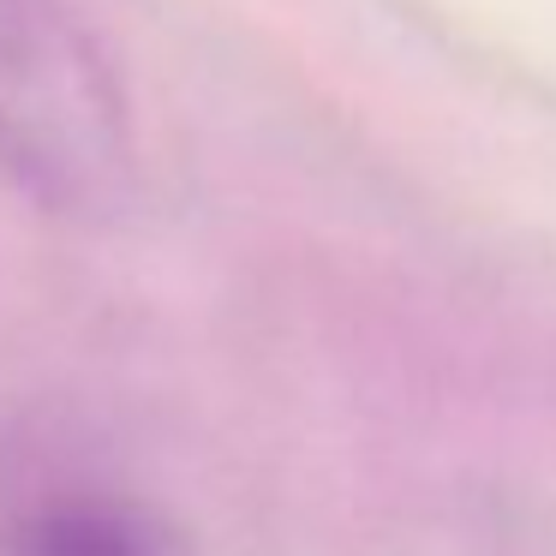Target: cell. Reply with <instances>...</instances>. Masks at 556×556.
<instances>
[{"instance_id":"1","label":"cell","mask_w":556,"mask_h":556,"mask_svg":"<svg viewBox=\"0 0 556 556\" xmlns=\"http://www.w3.org/2000/svg\"><path fill=\"white\" fill-rule=\"evenodd\" d=\"M0 174L66 222H114L138 192L126 90L73 0H0Z\"/></svg>"},{"instance_id":"2","label":"cell","mask_w":556,"mask_h":556,"mask_svg":"<svg viewBox=\"0 0 556 556\" xmlns=\"http://www.w3.org/2000/svg\"><path fill=\"white\" fill-rule=\"evenodd\" d=\"M18 556H156V544L114 508H49L25 527Z\"/></svg>"}]
</instances>
